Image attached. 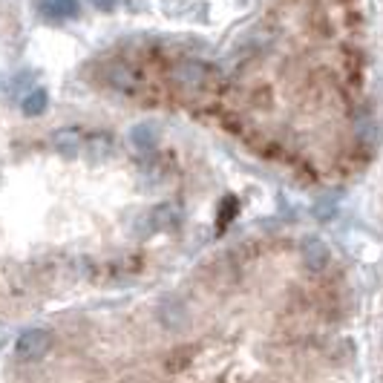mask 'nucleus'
Returning <instances> with one entry per match:
<instances>
[{
	"instance_id": "nucleus-10",
	"label": "nucleus",
	"mask_w": 383,
	"mask_h": 383,
	"mask_svg": "<svg viewBox=\"0 0 383 383\" xmlns=\"http://www.w3.org/2000/svg\"><path fill=\"white\" fill-rule=\"evenodd\" d=\"M109 150H113V139H109V135H95V139L87 142V153H90L92 161H95V159H98V161L107 159Z\"/></svg>"
},
{
	"instance_id": "nucleus-11",
	"label": "nucleus",
	"mask_w": 383,
	"mask_h": 383,
	"mask_svg": "<svg viewBox=\"0 0 383 383\" xmlns=\"http://www.w3.org/2000/svg\"><path fill=\"white\" fill-rule=\"evenodd\" d=\"M187 363H190V349H176L168 358V372H179Z\"/></svg>"
},
{
	"instance_id": "nucleus-8",
	"label": "nucleus",
	"mask_w": 383,
	"mask_h": 383,
	"mask_svg": "<svg viewBox=\"0 0 383 383\" xmlns=\"http://www.w3.org/2000/svg\"><path fill=\"white\" fill-rule=\"evenodd\" d=\"M147 222H150V230H168L176 225V208L173 204H159L156 211H150Z\"/></svg>"
},
{
	"instance_id": "nucleus-4",
	"label": "nucleus",
	"mask_w": 383,
	"mask_h": 383,
	"mask_svg": "<svg viewBox=\"0 0 383 383\" xmlns=\"http://www.w3.org/2000/svg\"><path fill=\"white\" fill-rule=\"evenodd\" d=\"M52 147L55 153L64 156V159H75L78 147H81V135L75 127H64V130H55L52 133Z\"/></svg>"
},
{
	"instance_id": "nucleus-7",
	"label": "nucleus",
	"mask_w": 383,
	"mask_h": 383,
	"mask_svg": "<svg viewBox=\"0 0 383 383\" xmlns=\"http://www.w3.org/2000/svg\"><path fill=\"white\" fill-rule=\"evenodd\" d=\"M40 12L52 21L75 18L78 15V0H40Z\"/></svg>"
},
{
	"instance_id": "nucleus-1",
	"label": "nucleus",
	"mask_w": 383,
	"mask_h": 383,
	"mask_svg": "<svg viewBox=\"0 0 383 383\" xmlns=\"http://www.w3.org/2000/svg\"><path fill=\"white\" fill-rule=\"evenodd\" d=\"M49 349H52L49 328H26L15 340V354L21 360H40V358H47Z\"/></svg>"
},
{
	"instance_id": "nucleus-9",
	"label": "nucleus",
	"mask_w": 383,
	"mask_h": 383,
	"mask_svg": "<svg viewBox=\"0 0 383 383\" xmlns=\"http://www.w3.org/2000/svg\"><path fill=\"white\" fill-rule=\"evenodd\" d=\"M47 104H49L47 90H32V92L23 98V113H26V116H32V118H35V116H44Z\"/></svg>"
},
{
	"instance_id": "nucleus-3",
	"label": "nucleus",
	"mask_w": 383,
	"mask_h": 383,
	"mask_svg": "<svg viewBox=\"0 0 383 383\" xmlns=\"http://www.w3.org/2000/svg\"><path fill=\"white\" fill-rule=\"evenodd\" d=\"M300 259H303V265L311 274H320L332 263V251H328V245L320 237H303V242H300Z\"/></svg>"
},
{
	"instance_id": "nucleus-2",
	"label": "nucleus",
	"mask_w": 383,
	"mask_h": 383,
	"mask_svg": "<svg viewBox=\"0 0 383 383\" xmlns=\"http://www.w3.org/2000/svg\"><path fill=\"white\" fill-rule=\"evenodd\" d=\"M211 81V66H204L199 61H185L173 70V84L185 90V92H196V90H204Z\"/></svg>"
},
{
	"instance_id": "nucleus-6",
	"label": "nucleus",
	"mask_w": 383,
	"mask_h": 383,
	"mask_svg": "<svg viewBox=\"0 0 383 383\" xmlns=\"http://www.w3.org/2000/svg\"><path fill=\"white\" fill-rule=\"evenodd\" d=\"M354 135H358V142H360L366 150H372V147L378 144L380 130H378V121H375L372 113L358 116V121H354Z\"/></svg>"
},
{
	"instance_id": "nucleus-5",
	"label": "nucleus",
	"mask_w": 383,
	"mask_h": 383,
	"mask_svg": "<svg viewBox=\"0 0 383 383\" xmlns=\"http://www.w3.org/2000/svg\"><path fill=\"white\" fill-rule=\"evenodd\" d=\"M130 144L139 150V153H150L156 144H159V130L153 121H142V124H135L130 130Z\"/></svg>"
},
{
	"instance_id": "nucleus-12",
	"label": "nucleus",
	"mask_w": 383,
	"mask_h": 383,
	"mask_svg": "<svg viewBox=\"0 0 383 383\" xmlns=\"http://www.w3.org/2000/svg\"><path fill=\"white\" fill-rule=\"evenodd\" d=\"M92 6L101 9V12H113L116 9V0H92Z\"/></svg>"
}]
</instances>
